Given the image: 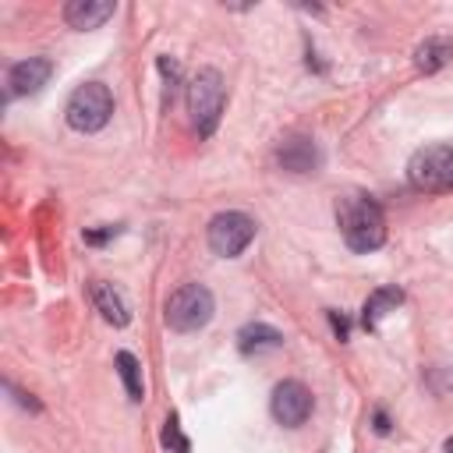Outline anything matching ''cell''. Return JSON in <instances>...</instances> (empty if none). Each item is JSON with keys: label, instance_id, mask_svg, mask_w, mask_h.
I'll list each match as a JSON object with an SVG mask.
<instances>
[{"label": "cell", "instance_id": "1", "mask_svg": "<svg viewBox=\"0 0 453 453\" xmlns=\"http://www.w3.org/2000/svg\"><path fill=\"white\" fill-rule=\"evenodd\" d=\"M336 223L343 241L354 251H375L386 241V216L379 209V202L365 198V195H350L336 205Z\"/></svg>", "mask_w": 453, "mask_h": 453}, {"label": "cell", "instance_id": "2", "mask_svg": "<svg viewBox=\"0 0 453 453\" xmlns=\"http://www.w3.org/2000/svg\"><path fill=\"white\" fill-rule=\"evenodd\" d=\"M223 103H226V85H223V74L216 67H202L191 81H188V113H191V124L202 138H209L219 124V113H223Z\"/></svg>", "mask_w": 453, "mask_h": 453}, {"label": "cell", "instance_id": "3", "mask_svg": "<svg viewBox=\"0 0 453 453\" xmlns=\"http://www.w3.org/2000/svg\"><path fill=\"white\" fill-rule=\"evenodd\" d=\"M216 311V301L209 294V287L202 283H184L166 297V326L173 333H195L202 329Z\"/></svg>", "mask_w": 453, "mask_h": 453}, {"label": "cell", "instance_id": "4", "mask_svg": "<svg viewBox=\"0 0 453 453\" xmlns=\"http://www.w3.org/2000/svg\"><path fill=\"white\" fill-rule=\"evenodd\" d=\"M407 177L418 191H453V145H425L411 156Z\"/></svg>", "mask_w": 453, "mask_h": 453}, {"label": "cell", "instance_id": "5", "mask_svg": "<svg viewBox=\"0 0 453 453\" xmlns=\"http://www.w3.org/2000/svg\"><path fill=\"white\" fill-rule=\"evenodd\" d=\"M64 113L74 131H99V127H106V120L113 113V96L103 81H85L71 92Z\"/></svg>", "mask_w": 453, "mask_h": 453}, {"label": "cell", "instance_id": "6", "mask_svg": "<svg viewBox=\"0 0 453 453\" xmlns=\"http://www.w3.org/2000/svg\"><path fill=\"white\" fill-rule=\"evenodd\" d=\"M255 241V219L237 212V209H226V212H216L209 219V248L223 258H234L241 255L248 244Z\"/></svg>", "mask_w": 453, "mask_h": 453}, {"label": "cell", "instance_id": "7", "mask_svg": "<svg viewBox=\"0 0 453 453\" xmlns=\"http://www.w3.org/2000/svg\"><path fill=\"white\" fill-rule=\"evenodd\" d=\"M269 411L273 418L283 425V428H301L311 414V393L304 382L297 379H283L276 389H273V400H269Z\"/></svg>", "mask_w": 453, "mask_h": 453}, {"label": "cell", "instance_id": "8", "mask_svg": "<svg viewBox=\"0 0 453 453\" xmlns=\"http://www.w3.org/2000/svg\"><path fill=\"white\" fill-rule=\"evenodd\" d=\"M276 163L287 170V173H315L322 156H319V145L304 134H294L287 138L280 149H276Z\"/></svg>", "mask_w": 453, "mask_h": 453}, {"label": "cell", "instance_id": "9", "mask_svg": "<svg viewBox=\"0 0 453 453\" xmlns=\"http://www.w3.org/2000/svg\"><path fill=\"white\" fill-rule=\"evenodd\" d=\"M50 74H53L50 57H28V60H18L7 71V85H11L14 96H32L50 81Z\"/></svg>", "mask_w": 453, "mask_h": 453}, {"label": "cell", "instance_id": "10", "mask_svg": "<svg viewBox=\"0 0 453 453\" xmlns=\"http://www.w3.org/2000/svg\"><path fill=\"white\" fill-rule=\"evenodd\" d=\"M88 294H92L96 311H99L110 326H127V322H131V308H127L124 294H120L113 283H106V280H92Z\"/></svg>", "mask_w": 453, "mask_h": 453}, {"label": "cell", "instance_id": "11", "mask_svg": "<svg viewBox=\"0 0 453 453\" xmlns=\"http://www.w3.org/2000/svg\"><path fill=\"white\" fill-rule=\"evenodd\" d=\"M106 18H113V4L110 0H71L64 7V21L71 28H99Z\"/></svg>", "mask_w": 453, "mask_h": 453}, {"label": "cell", "instance_id": "12", "mask_svg": "<svg viewBox=\"0 0 453 453\" xmlns=\"http://www.w3.org/2000/svg\"><path fill=\"white\" fill-rule=\"evenodd\" d=\"M400 301H403V290L400 287H379V290H372L368 301H365V308H361V326L365 329H375L379 319H386L389 311H396Z\"/></svg>", "mask_w": 453, "mask_h": 453}, {"label": "cell", "instance_id": "13", "mask_svg": "<svg viewBox=\"0 0 453 453\" xmlns=\"http://www.w3.org/2000/svg\"><path fill=\"white\" fill-rule=\"evenodd\" d=\"M237 347L241 354H262V350H276L283 347V333L265 326V322H248L241 333H237Z\"/></svg>", "mask_w": 453, "mask_h": 453}, {"label": "cell", "instance_id": "14", "mask_svg": "<svg viewBox=\"0 0 453 453\" xmlns=\"http://www.w3.org/2000/svg\"><path fill=\"white\" fill-rule=\"evenodd\" d=\"M449 60H453V39H446V35H432V39H425V42L414 50V67L425 71V74L446 67Z\"/></svg>", "mask_w": 453, "mask_h": 453}, {"label": "cell", "instance_id": "15", "mask_svg": "<svg viewBox=\"0 0 453 453\" xmlns=\"http://www.w3.org/2000/svg\"><path fill=\"white\" fill-rule=\"evenodd\" d=\"M117 372H120V379H124V389H127V400H142L145 396V386H142V365H138V357L131 354V350H120L117 354Z\"/></svg>", "mask_w": 453, "mask_h": 453}, {"label": "cell", "instance_id": "16", "mask_svg": "<svg viewBox=\"0 0 453 453\" xmlns=\"http://www.w3.org/2000/svg\"><path fill=\"white\" fill-rule=\"evenodd\" d=\"M329 319H333V326H336V333H340V340H347V322L336 315V311H329Z\"/></svg>", "mask_w": 453, "mask_h": 453}, {"label": "cell", "instance_id": "17", "mask_svg": "<svg viewBox=\"0 0 453 453\" xmlns=\"http://www.w3.org/2000/svg\"><path fill=\"white\" fill-rule=\"evenodd\" d=\"M375 428H379V432H389V421H386L382 411H375Z\"/></svg>", "mask_w": 453, "mask_h": 453}, {"label": "cell", "instance_id": "18", "mask_svg": "<svg viewBox=\"0 0 453 453\" xmlns=\"http://www.w3.org/2000/svg\"><path fill=\"white\" fill-rule=\"evenodd\" d=\"M442 453H453V439H446V446H442Z\"/></svg>", "mask_w": 453, "mask_h": 453}]
</instances>
